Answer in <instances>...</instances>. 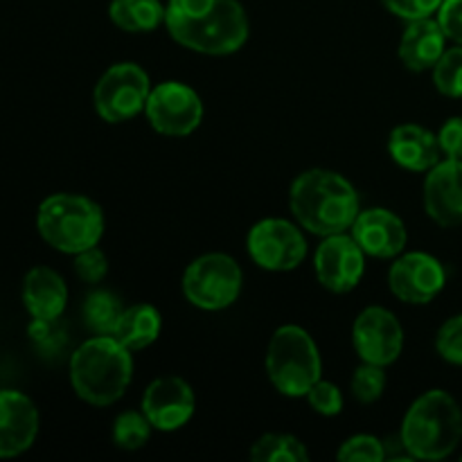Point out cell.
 I'll return each instance as SVG.
<instances>
[{
    "mask_svg": "<svg viewBox=\"0 0 462 462\" xmlns=\"http://www.w3.org/2000/svg\"><path fill=\"white\" fill-rule=\"evenodd\" d=\"M165 27L179 45L210 57L237 52L251 34L239 0H167Z\"/></svg>",
    "mask_w": 462,
    "mask_h": 462,
    "instance_id": "1",
    "label": "cell"
},
{
    "mask_svg": "<svg viewBox=\"0 0 462 462\" xmlns=\"http://www.w3.org/2000/svg\"><path fill=\"white\" fill-rule=\"evenodd\" d=\"M289 206L298 226L319 237L347 233L361 212L355 185L329 170L298 174L289 189Z\"/></svg>",
    "mask_w": 462,
    "mask_h": 462,
    "instance_id": "2",
    "label": "cell"
},
{
    "mask_svg": "<svg viewBox=\"0 0 462 462\" xmlns=\"http://www.w3.org/2000/svg\"><path fill=\"white\" fill-rule=\"evenodd\" d=\"M134 377L129 347L116 337H95L81 343L70 359V383L77 397L93 406H111L120 400Z\"/></svg>",
    "mask_w": 462,
    "mask_h": 462,
    "instance_id": "3",
    "label": "cell"
},
{
    "mask_svg": "<svg viewBox=\"0 0 462 462\" xmlns=\"http://www.w3.org/2000/svg\"><path fill=\"white\" fill-rule=\"evenodd\" d=\"M411 458L442 460L456 451L462 440V411L445 391L420 395L406 411L400 431Z\"/></svg>",
    "mask_w": 462,
    "mask_h": 462,
    "instance_id": "4",
    "label": "cell"
},
{
    "mask_svg": "<svg viewBox=\"0 0 462 462\" xmlns=\"http://www.w3.org/2000/svg\"><path fill=\"white\" fill-rule=\"evenodd\" d=\"M36 228L50 246L77 255L99 244L104 235V212L93 199L81 194H52L39 206Z\"/></svg>",
    "mask_w": 462,
    "mask_h": 462,
    "instance_id": "5",
    "label": "cell"
},
{
    "mask_svg": "<svg viewBox=\"0 0 462 462\" xmlns=\"http://www.w3.org/2000/svg\"><path fill=\"white\" fill-rule=\"evenodd\" d=\"M264 364L271 383L284 397H307L323 373V361L314 338L298 325H282L275 329Z\"/></svg>",
    "mask_w": 462,
    "mask_h": 462,
    "instance_id": "6",
    "label": "cell"
},
{
    "mask_svg": "<svg viewBox=\"0 0 462 462\" xmlns=\"http://www.w3.org/2000/svg\"><path fill=\"white\" fill-rule=\"evenodd\" d=\"M244 273L226 253L197 257L183 273V293L189 305L203 311H221L235 305L242 293Z\"/></svg>",
    "mask_w": 462,
    "mask_h": 462,
    "instance_id": "7",
    "label": "cell"
},
{
    "mask_svg": "<svg viewBox=\"0 0 462 462\" xmlns=\"http://www.w3.org/2000/svg\"><path fill=\"white\" fill-rule=\"evenodd\" d=\"M149 93H152V81L143 66L134 61L116 63L99 77L95 86V111L108 125L134 120L147 106Z\"/></svg>",
    "mask_w": 462,
    "mask_h": 462,
    "instance_id": "8",
    "label": "cell"
},
{
    "mask_svg": "<svg viewBox=\"0 0 462 462\" xmlns=\"http://www.w3.org/2000/svg\"><path fill=\"white\" fill-rule=\"evenodd\" d=\"M251 260L260 269L284 273L293 271L305 262L307 239L300 226L287 219H262L251 228L246 239Z\"/></svg>",
    "mask_w": 462,
    "mask_h": 462,
    "instance_id": "9",
    "label": "cell"
},
{
    "mask_svg": "<svg viewBox=\"0 0 462 462\" xmlns=\"http://www.w3.org/2000/svg\"><path fill=\"white\" fill-rule=\"evenodd\" d=\"M144 113L158 134L183 138L201 125L203 102L192 86L183 81H162L149 93Z\"/></svg>",
    "mask_w": 462,
    "mask_h": 462,
    "instance_id": "10",
    "label": "cell"
},
{
    "mask_svg": "<svg viewBox=\"0 0 462 462\" xmlns=\"http://www.w3.org/2000/svg\"><path fill=\"white\" fill-rule=\"evenodd\" d=\"M352 346L361 361L386 368L404 350V329L386 307H365L352 325Z\"/></svg>",
    "mask_w": 462,
    "mask_h": 462,
    "instance_id": "11",
    "label": "cell"
},
{
    "mask_svg": "<svg viewBox=\"0 0 462 462\" xmlns=\"http://www.w3.org/2000/svg\"><path fill=\"white\" fill-rule=\"evenodd\" d=\"M314 271L319 282L332 293H350L359 287L365 271V253L352 235L338 233L323 237L316 248Z\"/></svg>",
    "mask_w": 462,
    "mask_h": 462,
    "instance_id": "12",
    "label": "cell"
},
{
    "mask_svg": "<svg viewBox=\"0 0 462 462\" xmlns=\"http://www.w3.org/2000/svg\"><path fill=\"white\" fill-rule=\"evenodd\" d=\"M445 266L429 253H406L397 257L388 271V287L393 296L406 305H429L445 289Z\"/></svg>",
    "mask_w": 462,
    "mask_h": 462,
    "instance_id": "13",
    "label": "cell"
},
{
    "mask_svg": "<svg viewBox=\"0 0 462 462\" xmlns=\"http://www.w3.org/2000/svg\"><path fill=\"white\" fill-rule=\"evenodd\" d=\"M197 397L192 386L180 377H158L143 395V413L156 431L171 433L192 420Z\"/></svg>",
    "mask_w": 462,
    "mask_h": 462,
    "instance_id": "14",
    "label": "cell"
},
{
    "mask_svg": "<svg viewBox=\"0 0 462 462\" xmlns=\"http://www.w3.org/2000/svg\"><path fill=\"white\" fill-rule=\"evenodd\" d=\"M424 210L442 228L462 226V161L445 158L427 171Z\"/></svg>",
    "mask_w": 462,
    "mask_h": 462,
    "instance_id": "15",
    "label": "cell"
},
{
    "mask_svg": "<svg viewBox=\"0 0 462 462\" xmlns=\"http://www.w3.org/2000/svg\"><path fill=\"white\" fill-rule=\"evenodd\" d=\"M350 235L356 239L365 255L379 257V260H391V257L402 255L406 242H409L404 221L386 208L361 210L352 224Z\"/></svg>",
    "mask_w": 462,
    "mask_h": 462,
    "instance_id": "16",
    "label": "cell"
},
{
    "mask_svg": "<svg viewBox=\"0 0 462 462\" xmlns=\"http://www.w3.org/2000/svg\"><path fill=\"white\" fill-rule=\"evenodd\" d=\"M39 433V411L18 391H0V458L30 449Z\"/></svg>",
    "mask_w": 462,
    "mask_h": 462,
    "instance_id": "17",
    "label": "cell"
},
{
    "mask_svg": "<svg viewBox=\"0 0 462 462\" xmlns=\"http://www.w3.org/2000/svg\"><path fill=\"white\" fill-rule=\"evenodd\" d=\"M388 153L409 171H429L442 161L438 135L420 125H400L388 135Z\"/></svg>",
    "mask_w": 462,
    "mask_h": 462,
    "instance_id": "18",
    "label": "cell"
},
{
    "mask_svg": "<svg viewBox=\"0 0 462 462\" xmlns=\"http://www.w3.org/2000/svg\"><path fill=\"white\" fill-rule=\"evenodd\" d=\"M447 50V34L438 18H418L409 21L400 41V59L411 72L433 70Z\"/></svg>",
    "mask_w": 462,
    "mask_h": 462,
    "instance_id": "19",
    "label": "cell"
},
{
    "mask_svg": "<svg viewBox=\"0 0 462 462\" xmlns=\"http://www.w3.org/2000/svg\"><path fill=\"white\" fill-rule=\"evenodd\" d=\"M23 302L34 320H57L68 305V287L50 266H34L23 280Z\"/></svg>",
    "mask_w": 462,
    "mask_h": 462,
    "instance_id": "20",
    "label": "cell"
},
{
    "mask_svg": "<svg viewBox=\"0 0 462 462\" xmlns=\"http://www.w3.org/2000/svg\"><path fill=\"white\" fill-rule=\"evenodd\" d=\"M161 311L153 305H147V302H138V305L125 307L113 337H116L122 346L129 347L131 352H138L149 347L152 343H156L158 337H161Z\"/></svg>",
    "mask_w": 462,
    "mask_h": 462,
    "instance_id": "21",
    "label": "cell"
},
{
    "mask_svg": "<svg viewBox=\"0 0 462 462\" xmlns=\"http://www.w3.org/2000/svg\"><path fill=\"white\" fill-rule=\"evenodd\" d=\"M108 16L120 30L143 34L165 23V5L161 0H111Z\"/></svg>",
    "mask_w": 462,
    "mask_h": 462,
    "instance_id": "22",
    "label": "cell"
},
{
    "mask_svg": "<svg viewBox=\"0 0 462 462\" xmlns=\"http://www.w3.org/2000/svg\"><path fill=\"white\" fill-rule=\"evenodd\" d=\"M125 311L120 298L116 296L108 289H99L86 296L84 307H81V314H84V323L95 337H113L117 323H120V316Z\"/></svg>",
    "mask_w": 462,
    "mask_h": 462,
    "instance_id": "23",
    "label": "cell"
},
{
    "mask_svg": "<svg viewBox=\"0 0 462 462\" xmlns=\"http://www.w3.org/2000/svg\"><path fill=\"white\" fill-rule=\"evenodd\" d=\"M253 462H307L310 451L289 433H266L253 445L251 449Z\"/></svg>",
    "mask_w": 462,
    "mask_h": 462,
    "instance_id": "24",
    "label": "cell"
},
{
    "mask_svg": "<svg viewBox=\"0 0 462 462\" xmlns=\"http://www.w3.org/2000/svg\"><path fill=\"white\" fill-rule=\"evenodd\" d=\"M152 422L143 411H125L113 422V442L117 449L138 451L152 438Z\"/></svg>",
    "mask_w": 462,
    "mask_h": 462,
    "instance_id": "25",
    "label": "cell"
},
{
    "mask_svg": "<svg viewBox=\"0 0 462 462\" xmlns=\"http://www.w3.org/2000/svg\"><path fill=\"white\" fill-rule=\"evenodd\" d=\"M433 84L447 97H462V45L445 50L433 66Z\"/></svg>",
    "mask_w": 462,
    "mask_h": 462,
    "instance_id": "26",
    "label": "cell"
},
{
    "mask_svg": "<svg viewBox=\"0 0 462 462\" xmlns=\"http://www.w3.org/2000/svg\"><path fill=\"white\" fill-rule=\"evenodd\" d=\"M350 391L352 397L361 404H374L386 391V373H383L382 365L365 364L364 361V365H359L352 374Z\"/></svg>",
    "mask_w": 462,
    "mask_h": 462,
    "instance_id": "27",
    "label": "cell"
},
{
    "mask_svg": "<svg viewBox=\"0 0 462 462\" xmlns=\"http://www.w3.org/2000/svg\"><path fill=\"white\" fill-rule=\"evenodd\" d=\"M337 458L341 462H382L386 460V445L374 436H352L347 438L337 451Z\"/></svg>",
    "mask_w": 462,
    "mask_h": 462,
    "instance_id": "28",
    "label": "cell"
},
{
    "mask_svg": "<svg viewBox=\"0 0 462 462\" xmlns=\"http://www.w3.org/2000/svg\"><path fill=\"white\" fill-rule=\"evenodd\" d=\"M307 402L314 409V413L323 415V418H334L343 411V393L337 383L319 379L314 386L307 393Z\"/></svg>",
    "mask_w": 462,
    "mask_h": 462,
    "instance_id": "29",
    "label": "cell"
},
{
    "mask_svg": "<svg viewBox=\"0 0 462 462\" xmlns=\"http://www.w3.org/2000/svg\"><path fill=\"white\" fill-rule=\"evenodd\" d=\"M436 350L447 364L462 365V314L449 319L438 329Z\"/></svg>",
    "mask_w": 462,
    "mask_h": 462,
    "instance_id": "30",
    "label": "cell"
},
{
    "mask_svg": "<svg viewBox=\"0 0 462 462\" xmlns=\"http://www.w3.org/2000/svg\"><path fill=\"white\" fill-rule=\"evenodd\" d=\"M75 273L81 282L99 284L108 273V257L97 246L86 248L75 255Z\"/></svg>",
    "mask_w": 462,
    "mask_h": 462,
    "instance_id": "31",
    "label": "cell"
},
{
    "mask_svg": "<svg viewBox=\"0 0 462 462\" xmlns=\"http://www.w3.org/2000/svg\"><path fill=\"white\" fill-rule=\"evenodd\" d=\"M383 7L397 18L404 21H418V18H429L438 14L445 0H382Z\"/></svg>",
    "mask_w": 462,
    "mask_h": 462,
    "instance_id": "32",
    "label": "cell"
},
{
    "mask_svg": "<svg viewBox=\"0 0 462 462\" xmlns=\"http://www.w3.org/2000/svg\"><path fill=\"white\" fill-rule=\"evenodd\" d=\"M438 23L447 39L462 45V0H445L438 9Z\"/></svg>",
    "mask_w": 462,
    "mask_h": 462,
    "instance_id": "33",
    "label": "cell"
},
{
    "mask_svg": "<svg viewBox=\"0 0 462 462\" xmlns=\"http://www.w3.org/2000/svg\"><path fill=\"white\" fill-rule=\"evenodd\" d=\"M442 156L462 161V117H449L438 134Z\"/></svg>",
    "mask_w": 462,
    "mask_h": 462,
    "instance_id": "34",
    "label": "cell"
}]
</instances>
